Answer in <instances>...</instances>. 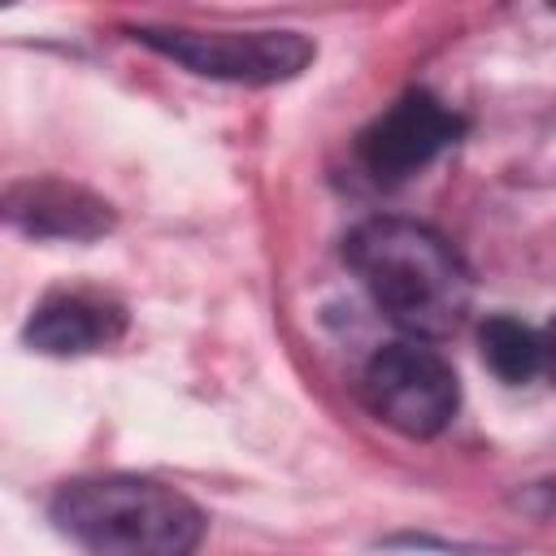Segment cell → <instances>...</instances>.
Wrapping results in <instances>:
<instances>
[{
	"instance_id": "obj_8",
	"label": "cell",
	"mask_w": 556,
	"mask_h": 556,
	"mask_svg": "<svg viewBox=\"0 0 556 556\" xmlns=\"http://www.w3.org/2000/svg\"><path fill=\"white\" fill-rule=\"evenodd\" d=\"M478 348H482V361L491 365V374L504 382H530L547 356L543 334L517 317H504V313H495L478 326Z\"/></svg>"
},
{
	"instance_id": "obj_3",
	"label": "cell",
	"mask_w": 556,
	"mask_h": 556,
	"mask_svg": "<svg viewBox=\"0 0 556 556\" xmlns=\"http://www.w3.org/2000/svg\"><path fill=\"white\" fill-rule=\"evenodd\" d=\"M143 48L187 65L191 74L269 87L295 78L313 56V39L300 30H191V26H135Z\"/></svg>"
},
{
	"instance_id": "obj_2",
	"label": "cell",
	"mask_w": 556,
	"mask_h": 556,
	"mask_svg": "<svg viewBox=\"0 0 556 556\" xmlns=\"http://www.w3.org/2000/svg\"><path fill=\"white\" fill-rule=\"evenodd\" d=\"M52 521L96 556H191L204 543V513L182 491L135 473L65 482Z\"/></svg>"
},
{
	"instance_id": "obj_7",
	"label": "cell",
	"mask_w": 556,
	"mask_h": 556,
	"mask_svg": "<svg viewBox=\"0 0 556 556\" xmlns=\"http://www.w3.org/2000/svg\"><path fill=\"white\" fill-rule=\"evenodd\" d=\"M0 217L17 222L26 235H70V239H91L113 222L109 204L65 182H22L0 191Z\"/></svg>"
},
{
	"instance_id": "obj_4",
	"label": "cell",
	"mask_w": 556,
	"mask_h": 556,
	"mask_svg": "<svg viewBox=\"0 0 556 556\" xmlns=\"http://www.w3.org/2000/svg\"><path fill=\"white\" fill-rule=\"evenodd\" d=\"M361 391L378 421H387L391 430L413 434V439L439 434L456 417V404H460L452 365L417 339L378 348L365 365Z\"/></svg>"
},
{
	"instance_id": "obj_6",
	"label": "cell",
	"mask_w": 556,
	"mask_h": 556,
	"mask_svg": "<svg viewBox=\"0 0 556 556\" xmlns=\"http://www.w3.org/2000/svg\"><path fill=\"white\" fill-rule=\"evenodd\" d=\"M122 326H126V317L117 304H104V300L78 295V291H56L30 313L26 343L48 356H83V352L113 343L122 334Z\"/></svg>"
},
{
	"instance_id": "obj_5",
	"label": "cell",
	"mask_w": 556,
	"mask_h": 556,
	"mask_svg": "<svg viewBox=\"0 0 556 556\" xmlns=\"http://www.w3.org/2000/svg\"><path fill=\"white\" fill-rule=\"evenodd\" d=\"M456 135L460 117L443 100H434L430 91H404L387 113H378L365 126L356 152L378 182H404L443 148H452Z\"/></svg>"
},
{
	"instance_id": "obj_1",
	"label": "cell",
	"mask_w": 556,
	"mask_h": 556,
	"mask_svg": "<svg viewBox=\"0 0 556 556\" xmlns=\"http://www.w3.org/2000/svg\"><path fill=\"white\" fill-rule=\"evenodd\" d=\"M348 261L374 304L421 339H443L469 317L473 282L443 235L408 217H374L352 230Z\"/></svg>"
}]
</instances>
